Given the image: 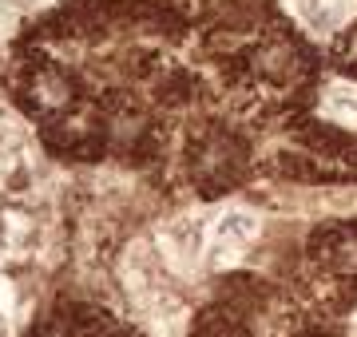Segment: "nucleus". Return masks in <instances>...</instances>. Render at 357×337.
Masks as SVG:
<instances>
[{"label": "nucleus", "mask_w": 357, "mask_h": 337, "mask_svg": "<svg viewBox=\"0 0 357 337\" xmlns=\"http://www.w3.org/2000/svg\"><path fill=\"white\" fill-rule=\"evenodd\" d=\"M258 234V219L250 214V210H227L222 219L215 222V230H211V238H215V246H243V242H250Z\"/></svg>", "instance_id": "nucleus-1"}]
</instances>
